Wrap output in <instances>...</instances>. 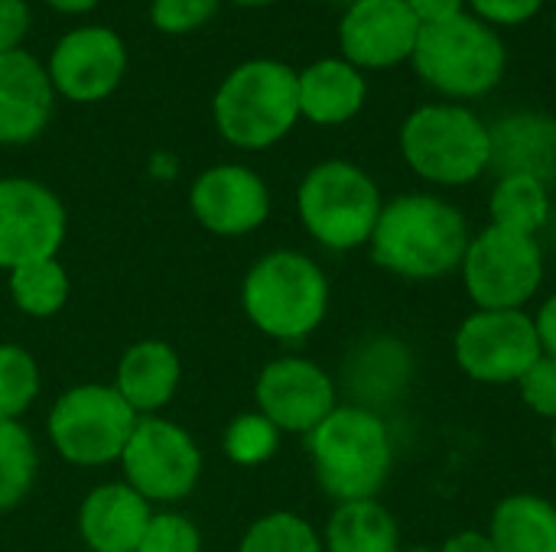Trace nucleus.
<instances>
[{"mask_svg": "<svg viewBox=\"0 0 556 552\" xmlns=\"http://www.w3.org/2000/svg\"><path fill=\"white\" fill-rule=\"evenodd\" d=\"M469 238L472 228L459 205L437 192H404L384 198L368 254L391 277L430 283L459 273Z\"/></svg>", "mask_w": 556, "mask_h": 552, "instance_id": "obj_1", "label": "nucleus"}, {"mask_svg": "<svg viewBox=\"0 0 556 552\" xmlns=\"http://www.w3.org/2000/svg\"><path fill=\"white\" fill-rule=\"evenodd\" d=\"M306 455L319 491L332 504L371 501L394 472V436L378 410L339 403L306 436Z\"/></svg>", "mask_w": 556, "mask_h": 552, "instance_id": "obj_2", "label": "nucleus"}, {"mask_svg": "<svg viewBox=\"0 0 556 552\" xmlns=\"http://www.w3.org/2000/svg\"><path fill=\"white\" fill-rule=\"evenodd\" d=\"M332 286L326 270L303 251H270L251 264L241 280V309L248 322L283 345L306 342L329 316Z\"/></svg>", "mask_w": 556, "mask_h": 552, "instance_id": "obj_3", "label": "nucleus"}, {"mask_svg": "<svg viewBox=\"0 0 556 552\" xmlns=\"http://www.w3.org/2000/svg\"><path fill=\"white\" fill-rule=\"evenodd\" d=\"M407 169L437 189H463L492 169L489 124L456 101H427L414 107L397 133Z\"/></svg>", "mask_w": 556, "mask_h": 552, "instance_id": "obj_4", "label": "nucleus"}, {"mask_svg": "<svg viewBox=\"0 0 556 552\" xmlns=\"http://www.w3.org/2000/svg\"><path fill=\"white\" fill-rule=\"evenodd\" d=\"M212 117L225 143L257 153L277 146L300 124L296 68L280 59H248L235 65L215 98Z\"/></svg>", "mask_w": 556, "mask_h": 552, "instance_id": "obj_5", "label": "nucleus"}, {"mask_svg": "<svg viewBox=\"0 0 556 552\" xmlns=\"http://www.w3.org/2000/svg\"><path fill=\"white\" fill-rule=\"evenodd\" d=\"M410 65L440 101L469 104L502 85L508 72V46L495 26L466 10L453 20L424 26Z\"/></svg>", "mask_w": 556, "mask_h": 552, "instance_id": "obj_6", "label": "nucleus"}, {"mask_svg": "<svg viewBox=\"0 0 556 552\" xmlns=\"http://www.w3.org/2000/svg\"><path fill=\"white\" fill-rule=\"evenodd\" d=\"M381 208V185L352 159H323L309 166L296 185V215L303 231L336 254L368 247Z\"/></svg>", "mask_w": 556, "mask_h": 552, "instance_id": "obj_7", "label": "nucleus"}, {"mask_svg": "<svg viewBox=\"0 0 556 552\" xmlns=\"http://www.w3.org/2000/svg\"><path fill=\"white\" fill-rule=\"evenodd\" d=\"M547 260L541 238L485 224L472 231L459 264V280L476 309H528L544 286Z\"/></svg>", "mask_w": 556, "mask_h": 552, "instance_id": "obj_8", "label": "nucleus"}, {"mask_svg": "<svg viewBox=\"0 0 556 552\" xmlns=\"http://www.w3.org/2000/svg\"><path fill=\"white\" fill-rule=\"evenodd\" d=\"M137 420L114 384H75L55 397L46 433L68 465L101 468L121 462Z\"/></svg>", "mask_w": 556, "mask_h": 552, "instance_id": "obj_9", "label": "nucleus"}, {"mask_svg": "<svg viewBox=\"0 0 556 552\" xmlns=\"http://www.w3.org/2000/svg\"><path fill=\"white\" fill-rule=\"evenodd\" d=\"M121 482H127L153 508L186 501L202 478V452L189 429L163 416H140L124 455Z\"/></svg>", "mask_w": 556, "mask_h": 552, "instance_id": "obj_10", "label": "nucleus"}, {"mask_svg": "<svg viewBox=\"0 0 556 552\" xmlns=\"http://www.w3.org/2000/svg\"><path fill=\"white\" fill-rule=\"evenodd\" d=\"M538 329L528 309H472L453 335L456 368L489 387L518 384L541 358Z\"/></svg>", "mask_w": 556, "mask_h": 552, "instance_id": "obj_11", "label": "nucleus"}, {"mask_svg": "<svg viewBox=\"0 0 556 552\" xmlns=\"http://www.w3.org/2000/svg\"><path fill=\"white\" fill-rule=\"evenodd\" d=\"M68 231L62 198L26 176H0V270L59 257Z\"/></svg>", "mask_w": 556, "mask_h": 552, "instance_id": "obj_12", "label": "nucleus"}, {"mask_svg": "<svg viewBox=\"0 0 556 552\" xmlns=\"http://www.w3.org/2000/svg\"><path fill=\"white\" fill-rule=\"evenodd\" d=\"M254 403L280 433L309 436L339 407V387L313 358L283 355L261 368L254 381Z\"/></svg>", "mask_w": 556, "mask_h": 552, "instance_id": "obj_13", "label": "nucleus"}, {"mask_svg": "<svg viewBox=\"0 0 556 552\" xmlns=\"http://www.w3.org/2000/svg\"><path fill=\"white\" fill-rule=\"evenodd\" d=\"M127 42L101 23L68 29L49 52L46 72L59 98L72 104H98L111 98L127 75Z\"/></svg>", "mask_w": 556, "mask_h": 552, "instance_id": "obj_14", "label": "nucleus"}, {"mask_svg": "<svg viewBox=\"0 0 556 552\" xmlns=\"http://www.w3.org/2000/svg\"><path fill=\"white\" fill-rule=\"evenodd\" d=\"M420 29L407 0H352L339 20V55L362 72H388L410 62Z\"/></svg>", "mask_w": 556, "mask_h": 552, "instance_id": "obj_15", "label": "nucleus"}, {"mask_svg": "<svg viewBox=\"0 0 556 552\" xmlns=\"http://www.w3.org/2000/svg\"><path fill=\"white\" fill-rule=\"evenodd\" d=\"M189 211L215 238H244L270 218V189L251 166L218 163L189 185Z\"/></svg>", "mask_w": 556, "mask_h": 552, "instance_id": "obj_16", "label": "nucleus"}, {"mask_svg": "<svg viewBox=\"0 0 556 552\" xmlns=\"http://www.w3.org/2000/svg\"><path fill=\"white\" fill-rule=\"evenodd\" d=\"M55 88L33 52L0 55V146L33 143L55 114Z\"/></svg>", "mask_w": 556, "mask_h": 552, "instance_id": "obj_17", "label": "nucleus"}, {"mask_svg": "<svg viewBox=\"0 0 556 552\" xmlns=\"http://www.w3.org/2000/svg\"><path fill=\"white\" fill-rule=\"evenodd\" d=\"M153 504L127 482H108L85 495L78 508V537L91 552H137Z\"/></svg>", "mask_w": 556, "mask_h": 552, "instance_id": "obj_18", "label": "nucleus"}, {"mask_svg": "<svg viewBox=\"0 0 556 552\" xmlns=\"http://www.w3.org/2000/svg\"><path fill=\"white\" fill-rule=\"evenodd\" d=\"M300 117L316 127H342L355 120L368 101V78L342 55H323L296 72Z\"/></svg>", "mask_w": 556, "mask_h": 552, "instance_id": "obj_19", "label": "nucleus"}, {"mask_svg": "<svg viewBox=\"0 0 556 552\" xmlns=\"http://www.w3.org/2000/svg\"><path fill=\"white\" fill-rule=\"evenodd\" d=\"M182 384V358L169 342L143 338L134 342L114 371V390L127 400L137 416H160L173 403Z\"/></svg>", "mask_w": 556, "mask_h": 552, "instance_id": "obj_20", "label": "nucleus"}, {"mask_svg": "<svg viewBox=\"0 0 556 552\" xmlns=\"http://www.w3.org/2000/svg\"><path fill=\"white\" fill-rule=\"evenodd\" d=\"M492 169L498 176H534L541 182L556 179V120L541 111H515L489 124Z\"/></svg>", "mask_w": 556, "mask_h": 552, "instance_id": "obj_21", "label": "nucleus"}, {"mask_svg": "<svg viewBox=\"0 0 556 552\" xmlns=\"http://www.w3.org/2000/svg\"><path fill=\"white\" fill-rule=\"evenodd\" d=\"M485 534L498 552H556V504L534 491L505 495Z\"/></svg>", "mask_w": 556, "mask_h": 552, "instance_id": "obj_22", "label": "nucleus"}, {"mask_svg": "<svg viewBox=\"0 0 556 552\" xmlns=\"http://www.w3.org/2000/svg\"><path fill=\"white\" fill-rule=\"evenodd\" d=\"M401 547V524L378 498L336 504L323 530L326 552H397Z\"/></svg>", "mask_w": 556, "mask_h": 552, "instance_id": "obj_23", "label": "nucleus"}, {"mask_svg": "<svg viewBox=\"0 0 556 552\" xmlns=\"http://www.w3.org/2000/svg\"><path fill=\"white\" fill-rule=\"evenodd\" d=\"M410 374H414L410 348L391 335L371 338L358 351V361L352 368L355 387L362 390V407H371V410H375V403H388V400L401 397L410 384Z\"/></svg>", "mask_w": 556, "mask_h": 552, "instance_id": "obj_24", "label": "nucleus"}, {"mask_svg": "<svg viewBox=\"0 0 556 552\" xmlns=\"http://www.w3.org/2000/svg\"><path fill=\"white\" fill-rule=\"evenodd\" d=\"M554 202L551 185L534 176H498L489 192V224L521 231V234H541L551 221Z\"/></svg>", "mask_w": 556, "mask_h": 552, "instance_id": "obj_25", "label": "nucleus"}, {"mask_svg": "<svg viewBox=\"0 0 556 552\" xmlns=\"http://www.w3.org/2000/svg\"><path fill=\"white\" fill-rule=\"evenodd\" d=\"M7 286H10L13 306L29 319L59 316L65 309V303H68V293H72L68 270L59 264V257H46V260L10 270Z\"/></svg>", "mask_w": 556, "mask_h": 552, "instance_id": "obj_26", "label": "nucleus"}, {"mask_svg": "<svg viewBox=\"0 0 556 552\" xmlns=\"http://www.w3.org/2000/svg\"><path fill=\"white\" fill-rule=\"evenodd\" d=\"M39 475V452L20 420H0V514L20 508Z\"/></svg>", "mask_w": 556, "mask_h": 552, "instance_id": "obj_27", "label": "nucleus"}, {"mask_svg": "<svg viewBox=\"0 0 556 552\" xmlns=\"http://www.w3.org/2000/svg\"><path fill=\"white\" fill-rule=\"evenodd\" d=\"M238 552H326L323 550V534L300 514L293 511H270L257 517L241 543Z\"/></svg>", "mask_w": 556, "mask_h": 552, "instance_id": "obj_28", "label": "nucleus"}, {"mask_svg": "<svg viewBox=\"0 0 556 552\" xmlns=\"http://www.w3.org/2000/svg\"><path fill=\"white\" fill-rule=\"evenodd\" d=\"M36 358L13 342H0V420H20L39 397Z\"/></svg>", "mask_w": 556, "mask_h": 552, "instance_id": "obj_29", "label": "nucleus"}, {"mask_svg": "<svg viewBox=\"0 0 556 552\" xmlns=\"http://www.w3.org/2000/svg\"><path fill=\"white\" fill-rule=\"evenodd\" d=\"M280 429L257 410L241 413L228 423L225 436H222V449L228 455V462L241 465V468H254L264 465L277 455L280 449Z\"/></svg>", "mask_w": 556, "mask_h": 552, "instance_id": "obj_30", "label": "nucleus"}, {"mask_svg": "<svg viewBox=\"0 0 556 552\" xmlns=\"http://www.w3.org/2000/svg\"><path fill=\"white\" fill-rule=\"evenodd\" d=\"M137 552H202V534L179 511H153Z\"/></svg>", "mask_w": 556, "mask_h": 552, "instance_id": "obj_31", "label": "nucleus"}, {"mask_svg": "<svg viewBox=\"0 0 556 552\" xmlns=\"http://www.w3.org/2000/svg\"><path fill=\"white\" fill-rule=\"evenodd\" d=\"M222 0H150V23L160 33L182 36L205 26L218 13Z\"/></svg>", "mask_w": 556, "mask_h": 552, "instance_id": "obj_32", "label": "nucleus"}, {"mask_svg": "<svg viewBox=\"0 0 556 552\" xmlns=\"http://www.w3.org/2000/svg\"><path fill=\"white\" fill-rule=\"evenodd\" d=\"M515 387H518L521 403L534 416L556 423V358L541 355L534 361V368H528V374Z\"/></svg>", "mask_w": 556, "mask_h": 552, "instance_id": "obj_33", "label": "nucleus"}, {"mask_svg": "<svg viewBox=\"0 0 556 552\" xmlns=\"http://www.w3.org/2000/svg\"><path fill=\"white\" fill-rule=\"evenodd\" d=\"M547 0H466V10L479 16L482 23L505 29V26H521L534 20L544 10Z\"/></svg>", "mask_w": 556, "mask_h": 552, "instance_id": "obj_34", "label": "nucleus"}, {"mask_svg": "<svg viewBox=\"0 0 556 552\" xmlns=\"http://www.w3.org/2000/svg\"><path fill=\"white\" fill-rule=\"evenodd\" d=\"M29 26L33 13L26 0H0V55L23 49Z\"/></svg>", "mask_w": 556, "mask_h": 552, "instance_id": "obj_35", "label": "nucleus"}, {"mask_svg": "<svg viewBox=\"0 0 556 552\" xmlns=\"http://www.w3.org/2000/svg\"><path fill=\"white\" fill-rule=\"evenodd\" d=\"M531 319H534V329H538L541 351L547 358H556V290L541 299V306L531 312Z\"/></svg>", "mask_w": 556, "mask_h": 552, "instance_id": "obj_36", "label": "nucleus"}, {"mask_svg": "<svg viewBox=\"0 0 556 552\" xmlns=\"http://www.w3.org/2000/svg\"><path fill=\"white\" fill-rule=\"evenodd\" d=\"M407 7L414 10L420 26H433L466 13V0H407Z\"/></svg>", "mask_w": 556, "mask_h": 552, "instance_id": "obj_37", "label": "nucleus"}, {"mask_svg": "<svg viewBox=\"0 0 556 552\" xmlns=\"http://www.w3.org/2000/svg\"><path fill=\"white\" fill-rule=\"evenodd\" d=\"M437 552H498L495 543L489 540L485 530H459L453 537H446L443 547H437Z\"/></svg>", "mask_w": 556, "mask_h": 552, "instance_id": "obj_38", "label": "nucleus"}, {"mask_svg": "<svg viewBox=\"0 0 556 552\" xmlns=\"http://www.w3.org/2000/svg\"><path fill=\"white\" fill-rule=\"evenodd\" d=\"M46 7H52V10H59V13H68V16H78V13H88V10H94L101 0H42Z\"/></svg>", "mask_w": 556, "mask_h": 552, "instance_id": "obj_39", "label": "nucleus"}, {"mask_svg": "<svg viewBox=\"0 0 556 552\" xmlns=\"http://www.w3.org/2000/svg\"><path fill=\"white\" fill-rule=\"evenodd\" d=\"M397 552H437V547H427V543H410V547H401Z\"/></svg>", "mask_w": 556, "mask_h": 552, "instance_id": "obj_40", "label": "nucleus"}, {"mask_svg": "<svg viewBox=\"0 0 556 552\" xmlns=\"http://www.w3.org/2000/svg\"><path fill=\"white\" fill-rule=\"evenodd\" d=\"M231 3H238V7H270L277 0H231Z\"/></svg>", "mask_w": 556, "mask_h": 552, "instance_id": "obj_41", "label": "nucleus"}, {"mask_svg": "<svg viewBox=\"0 0 556 552\" xmlns=\"http://www.w3.org/2000/svg\"><path fill=\"white\" fill-rule=\"evenodd\" d=\"M551 452H554L556 459V423H551Z\"/></svg>", "mask_w": 556, "mask_h": 552, "instance_id": "obj_42", "label": "nucleus"}, {"mask_svg": "<svg viewBox=\"0 0 556 552\" xmlns=\"http://www.w3.org/2000/svg\"><path fill=\"white\" fill-rule=\"evenodd\" d=\"M336 3H345V7H349V3H352V0H336Z\"/></svg>", "mask_w": 556, "mask_h": 552, "instance_id": "obj_43", "label": "nucleus"}, {"mask_svg": "<svg viewBox=\"0 0 556 552\" xmlns=\"http://www.w3.org/2000/svg\"><path fill=\"white\" fill-rule=\"evenodd\" d=\"M554 39H556V16H554Z\"/></svg>", "mask_w": 556, "mask_h": 552, "instance_id": "obj_44", "label": "nucleus"}, {"mask_svg": "<svg viewBox=\"0 0 556 552\" xmlns=\"http://www.w3.org/2000/svg\"><path fill=\"white\" fill-rule=\"evenodd\" d=\"M0 150H3V146H0Z\"/></svg>", "mask_w": 556, "mask_h": 552, "instance_id": "obj_45", "label": "nucleus"}]
</instances>
